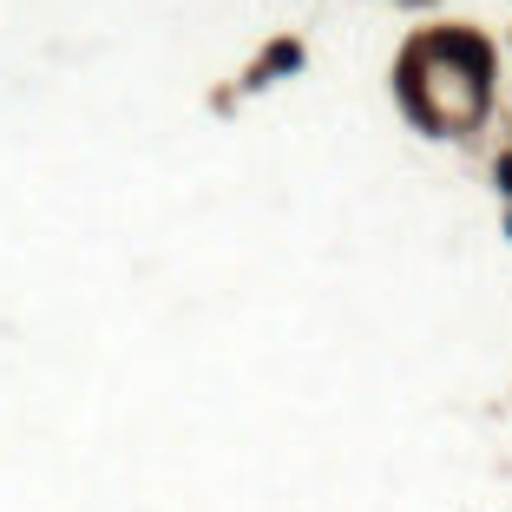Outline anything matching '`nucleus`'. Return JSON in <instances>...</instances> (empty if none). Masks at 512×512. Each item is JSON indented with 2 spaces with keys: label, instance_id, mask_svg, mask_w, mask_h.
<instances>
[{
  "label": "nucleus",
  "instance_id": "obj_1",
  "mask_svg": "<svg viewBox=\"0 0 512 512\" xmlns=\"http://www.w3.org/2000/svg\"><path fill=\"white\" fill-rule=\"evenodd\" d=\"M499 184H506V191H512V158H506V165H499Z\"/></svg>",
  "mask_w": 512,
  "mask_h": 512
}]
</instances>
